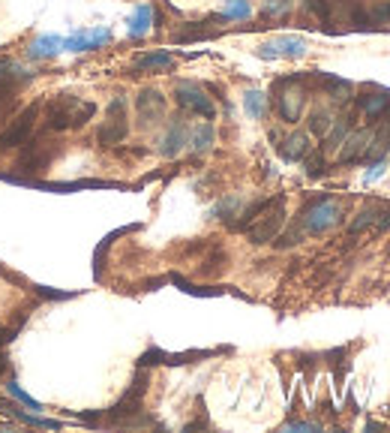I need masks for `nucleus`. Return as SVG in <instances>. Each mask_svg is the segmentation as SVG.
<instances>
[{
  "mask_svg": "<svg viewBox=\"0 0 390 433\" xmlns=\"http://www.w3.org/2000/svg\"><path fill=\"white\" fill-rule=\"evenodd\" d=\"M48 126L51 130H78V126H85L90 117L96 114V105L94 103H85V99L78 96H57L48 103Z\"/></svg>",
  "mask_w": 390,
  "mask_h": 433,
  "instance_id": "obj_1",
  "label": "nucleus"
},
{
  "mask_svg": "<svg viewBox=\"0 0 390 433\" xmlns=\"http://www.w3.org/2000/svg\"><path fill=\"white\" fill-rule=\"evenodd\" d=\"M283 226H285V198L279 196V198H270L265 211L247 226V235L252 244H267L276 238Z\"/></svg>",
  "mask_w": 390,
  "mask_h": 433,
  "instance_id": "obj_2",
  "label": "nucleus"
},
{
  "mask_svg": "<svg viewBox=\"0 0 390 433\" xmlns=\"http://www.w3.org/2000/svg\"><path fill=\"white\" fill-rule=\"evenodd\" d=\"M339 220H342V211H339V205L333 202V198H319V202L303 211V229L312 232V235H321V232L333 229Z\"/></svg>",
  "mask_w": 390,
  "mask_h": 433,
  "instance_id": "obj_3",
  "label": "nucleus"
},
{
  "mask_svg": "<svg viewBox=\"0 0 390 433\" xmlns=\"http://www.w3.org/2000/svg\"><path fill=\"white\" fill-rule=\"evenodd\" d=\"M276 94H279V114H283V121L294 124L297 117L303 112V87H301V76H288L283 81H276Z\"/></svg>",
  "mask_w": 390,
  "mask_h": 433,
  "instance_id": "obj_4",
  "label": "nucleus"
},
{
  "mask_svg": "<svg viewBox=\"0 0 390 433\" xmlns=\"http://www.w3.org/2000/svg\"><path fill=\"white\" fill-rule=\"evenodd\" d=\"M130 133V124H126V99L123 96H114L108 103V121L103 124L99 130V144H117L126 139Z\"/></svg>",
  "mask_w": 390,
  "mask_h": 433,
  "instance_id": "obj_5",
  "label": "nucleus"
},
{
  "mask_svg": "<svg viewBox=\"0 0 390 433\" xmlns=\"http://www.w3.org/2000/svg\"><path fill=\"white\" fill-rule=\"evenodd\" d=\"M36 114H39V108L36 105H27L21 114L15 117L12 124L6 126L3 133H0V151H9V148H21V144L30 139V133H33V121H36Z\"/></svg>",
  "mask_w": 390,
  "mask_h": 433,
  "instance_id": "obj_6",
  "label": "nucleus"
},
{
  "mask_svg": "<svg viewBox=\"0 0 390 433\" xmlns=\"http://www.w3.org/2000/svg\"><path fill=\"white\" fill-rule=\"evenodd\" d=\"M258 58L261 60H276V58H303L306 54V42L301 36H276L270 42L258 45Z\"/></svg>",
  "mask_w": 390,
  "mask_h": 433,
  "instance_id": "obj_7",
  "label": "nucleus"
},
{
  "mask_svg": "<svg viewBox=\"0 0 390 433\" xmlns=\"http://www.w3.org/2000/svg\"><path fill=\"white\" fill-rule=\"evenodd\" d=\"M175 96H177V103L184 105V108H189V112H195V114H202V117H211L216 114V108H213V103L204 96V90L198 87V85H193V81H180V85L175 87Z\"/></svg>",
  "mask_w": 390,
  "mask_h": 433,
  "instance_id": "obj_8",
  "label": "nucleus"
},
{
  "mask_svg": "<svg viewBox=\"0 0 390 433\" xmlns=\"http://www.w3.org/2000/svg\"><path fill=\"white\" fill-rule=\"evenodd\" d=\"M135 112H139L141 117V124L144 126H150V124H157L162 114H166V99H162L159 90H141L139 96H135Z\"/></svg>",
  "mask_w": 390,
  "mask_h": 433,
  "instance_id": "obj_9",
  "label": "nucleus"
},
{
  "mask_svg": "<svg viewBox=\"0 0 390 433\" xmlns=\"http://www.w3.org/2000/svg\"><path fill=\"white\" fill-rule=\"evenodd\" d=\"M112 42V31L108 27H96V31H78L72 33L69 40H63V49L67 51H90V49H99V45Z\"/></svg>",
  "mask_w": 390,
  "mask_h": 433,
  "instance_id": "obj_10",
  "label": "nucleus"
},
{
  "mask_svg": "<svg viewBox=\"0 0 390 433\" xmlns=\"http://www.w3.org/2000/svg\"><path fill=\"white\" fill-rule=\"evenodd\" d=\"M373 130H357V133H348L339 144V162H355V160H364V153L373 142Z\"/></svg>",
  "mask_w": 390,
  "mask_h": 433,
  "instance_id": "obj_11",
  "label": "nucleus"
},
{
  "mask_svg": "<svg viewBox=\"0 0 390 433\" xmlns=\"http://www.w3.org/2000/svg\"><path fill=\"white\" fill-rule=\"evenodd\" d=\"M186 142H189L186 124H184V121H171L168 133H166V139L159 142V153H162V157H177V153L184 151V144H186Z\"/></svg>",
  "mask_w": 390,
  "mask_h": 433,
  "instance_id": "obj_12",
  "label": "nucleus"
},
{
  "mask_svg": "<svg viewBox=\"0 0 390 433\" xmlns=\"http://www.w3.org/2000/svg\"><path fill=\"white\" fill-rule=\"evenodd\" d=\"M60 49H63V40H60V36H54V33H48V36L33 40L30 42V51H27V54L36 58V60H48V58H57Z\"/></svg>",
  "mask_w": 390,
  "mask_h": 433,
  "instance_id": "obj_13",
  "label": "nucleus"
},
{
  "mask_svg": "<svg viewBox=\"0 0 390 433\" xmlns=\"http://www.w3.org/2000/svg\"><path fill=\"white\" fill-rule=\"evenodd\" d=\"M310 135L306 133H294V135H288V139L283 142V148H279V153L288 160V162H294V160H303L306 153H310Z\"/></svg>",
  "mask_w": 390,
  "mask_h": 433,
  "instance_id": "obj_14",
  "label": "nucleus"
},
{
  "mask_svg": "<svg viewBox=\"0 0 390 433\" xmlns=\"http://www.w3.org/2000/svg\"><path fill=\"white\" fill-rule=\"evenodd\" d=\"M171 67H175V58L168 51H150L135 60V69L139 72H157V69H171Z\"/></svg>",
  "mask_w": 390,
  "mask_h": 433,
  "instance_id": "obj_15",
  "label": "nucleus"
},
{
  "mask_svg": "<svg viewBox=\"0 0 390 433\" xmlns=\"http://www.w3.org/2000/svg\"><path fill=\"white\" fill-rule=\"evenodd\" d=\"M150 22H153V9H150L148 3H139V6H135V12H132V18H130V36H132V40H141V36H148Z\"/></svg>",
  "mask_w": 390,
  "mask_h": 433,
  "instance_id": "obj_16",
  "label": "nucleus"
},
{
  "mask_svg": "<svg viewBox=\"0 0 390 433\" xmlns=\"http://www.w3.org/2000/svg\"><path fill=\"white\" fill-rule=\"evenodd\" d=\"M390 105V94L387 90H378V94H369V96H360L357 99V108L364 117H378Z\"/></svg>",
  "mask_w": 390,
  "mask_h": 433,
  "instance_id": "obj_17",
  "label": "nucleus"
},
{
  "mask_svg": "<svg viewBox=\"0 0 390 433\" xmlns=\"http://www.w3.org/2000/svg\"><path fill=\"white\" fill-rule=\"evenodd\" d=\"M348 130H351V117L348 114L337 117V124L328 126V133H324V151H337L342 144V139L348 135Z\"/></svg>",
  "mask_w": 390,
  "mask_h": 433,
  "instance_id": "obj_18",
  "label": "nucleus"
},
{
  "mask_svg": "<svg viewBox=\"0 0 390 433\" xmlns=\"http://www.w3.org/2000/svg\"><path fill=\"white\" fill-rule=\"evenodd\" d=\"M0 409H3L6 415H12V418L18 421H24V424H39V427H60L57 421H48V418H39V415H30V412H24L21 406H15V403H9L0 397Z\"/></svg>",
  "mask_w": 390,
  "mask_h": 433,
  "instance_id": "obj_19",
  "label": "nucleus"
},
{
  "mask_svg": "<svg viewBox=\"0 0 390 433\" xmlns=\"http://www.w3.org/2000/svg\"><path fill=\"white\" fill-rule=\"evenodd\" d=\"M213 139H216L213 124H202V126H195V130H193V139H189L186 144H193L195 153H204V151H211Z\"/></svg>",
  "mask_w": 390,
  "mask_h": 433,
  "instance_id": "obj_20",
  "label": "nucleus"
},
{
  "mask_svg": "<svg viewBox=\"0 0 390 433\" xmlns=\"http://www.w3.org/2000/svg\"><path fill=\"white\" fill-rule=\"evenodd\" d=\"M243 108H247V114L261 117V114L267 112V99H265V94H261V90H247V94H243Z\"/></svg>",
  "mask_w": 390,
  "mask_h": 433,
  "instance_id": "obj_21",
  "label": "nucleus"
},
{
  "mask_svg": "<svg viewBox=\"0 0 390 433\" xmlns=\"http://www.w3.org/2000/svg\"><path fill=\"white\" fill-rule=\"evenodd\" d=\"M9 69H12V72H6V67H0V105H3V99H9V94H12V90H15V78L27 81L24 76H18V72H21V69H18L15 63H12V67H9Z\"/></svg>",
  "mask_w": 390,
  "mask_h": 433,
  "instance_id": "obj_22",
  "label": "nucleus"
},
{
  "mask_svg": "<svg viewBox=\"0 0 390 433\" xmlns=\"http://www.w3.org/2000/svg\"><path fill=\"white\" fill-rule=\"evenodd\" d=\"M324 87L330 90V96L337 99V103H348L351 99V85L342 78H333V76H324Z\"/></svg>",
  "mask_w": 390,
  "mask_h": 433,
  "instance_id": "obj_23",
  "label": "nucleus"
},
{
  "mask_svg": "<svg viewBox=\"0 0 390 433\" xmlns=\"http://www.w3.org/2000/svg\"><path fill=\"white\" fill-rule=\"evenodd\" d=\"M378 220H382V211H373V207H369V211H360L355 220L348 223V232H364L366 226H378Z\"/></svg>",
  "mask_w": 390,
  "mask_h": 433,
  "instance_id": "obj_24",
  "label": "nucleus"
},
{
  "mask_svg": "<svg viewBox=\"0 0 390 433\" xmlns=\"http://www.w3.org/2000/svg\"><path fill=\"white\" fill-rule=\"evenodd\" d=\"M252 15V6H249V0H229L222 9V18L229 22V18H249Z\"/></svg>",
  "mask_w": 390,
  "mask_h": 433,
  "instance_id": "obj_25",
  "label": "nucleus"
},
{
  "mask_svg": "<svg viewBox=\"0 0 390 433\" xmlns=\"http://www.w3.org/2000/svg\"><path fill=\"white\" fill-rule=\"evenodd\" d=\"M211 36V31L202 24H193V27H184V31L175 33V42H193V40H207Z\"/></svg>",
  "mask_w": 390,
  "mask_h": 433,
  "instance_id": "obj_26",
  "label": "nucleus"
},
{
  "mask_svg": "<svg viewBox=\"0 0 390 433\" xmlns=\"http://www.w3.org/2000/svg\"><path fill=\"white\" fill-rule=\"evenodd\" d=\"M330 121H333L330 112H321V108H319V112H312L310 114V133L324 135V133H328V126H330Z\"/></svg>",
  "mask_w": 390,
  "mask_h": 433,
  "instance_id": "obj_27",
  "label": "nucleus"
},
{
  "mask_svg": "<svg viewBox=\"0 0 390 433\" xmlns=\"http://www.w3.org/2000/svg\"><path fill=\"white\" fill-rule=\"evenodd\" d=\"M6 391H9V394H12V397H15V400H21V403L27 406V409H36V412H39V409H42V403H36V400H33V397H30V394H27V391H24V388H21V385L9 382V385H6Z\"/></svg>",
  "mask_w": 390,
  "mask_h": 433,
  "instance_id": "obj_28",
  "label": "nucleus"
},
{
  "mask_svg": "<svg viewBox=\"0 0 390 433\" xmlns=\"http://www.w3.org/2000/svg\"><path fill=\"white\" fill-rule=\"evenodd\" d=\"M288 9H292V0H267L261 12H265L267 18H279V15H285Z\"/></svg>",
  "mask_w": 390,
  "mask_h": 433,
  "instance_id": "obj_29",
  "label": "nucleus"
},
{
  "mask_svg": "<svg viewBox=\"0 0 390 433\" xmlns=\"http://www.w3.org/2000/svg\"><path fill=\"white\" fill-rule=\"evenodd\" d=\"M324 169H328V166H324V157H321V153H306V171H310V175L312 178H319V175H324Z\"/></svg>",
  "mask_w": 390,
  "mask_h": 433,
  "instance_id": "obj_30",
  "label": "nucleus"
},
{
  "mask_svg": "<svg viewBox=\"0 0 390 433\" xmlns=\"http://www.w3.org/2000/svg\"><path fill=\"white\" fill-rule=\"evenodd\" d=\"M306 9H312V12L319 15L321 22H328V18H330V6H328V0H306Z\"/></svg>",
  "mask_w": 390,
  "mask_h": 433,
  "instance_id": "obj_31",
  "label": "nucleus"
},
{
  "mask_svg": "<svg viewBox=\"0 0 390 433\" xmlns=\"http://www.w3.org/2000/svg\"><path fill=\"white\" fill-rule=\"evenodd\" d=\"M238 207H240V202H238V198H225V202H222L220 207H216V214H234V211H238Z\"/></svg>",
  "mask_w": 390,
  "mask_h": 433,
  "instance_id": "obj_32",
  "label": "nucleus"
},
{
  "mask_svg": "<svg viewBox=\"0 0 390 433\" xmlns=\"http://www.w3.org/2000/svg\"><path fill=\"white\" fill-rule=\"evenodd\" d=\"M378 22H390V3H382V6H375V12H373Z\"/></svg>",
  "mask_w": 390,
  "mask_h": 433,
  "instance_id": "obj_33",
  "label": "nucleus"
},
{
  "mask_svg": "<svg viewBox=\"0 0 390 433\" xmlns=\"http://www.w3.org/2000/svg\"><path fill=\"white\" fill-rule=\"evenodd\" d=\"M285 430H319V424H306V421H297V424H288Z\"/></svg>",
  "mask_w": 390,
  "mask_h": 433,
  "instance_id": "obj_34",
  "label": "nucleus"
},
{
  "mask_svg": "<svg viewBox=\"0 0 390 433\" xmlns=\"http://www.w3.org/2000/svg\"><path fill=\"white\" fill-rule=\"evenodd\" d=\"M12 337H15V334H12V331H9V328H3V325H0V349H3V346H6V343H9V340H12Z\"/></svg>",
  "mask_w": 390,
  "mask_h": 433,
  "instance_id": "obj_35",
  "label": "nucleus"
},
{
  "mask_svg": "<svg viewBox=\"0 0 390 433\" xmlns=\"http://www.w3.org/2000/svg\"><path fill=\"white\" fill-rule=\"evenodd\" d=\"M6 370H9V361H6V355H3V352H0V376H3Z\"/></svg>",
  "mask_w": 390,
  "mask_h": 433,
  "instance_id": "obj_36",
  "label": "nucleus"
}]
</instances>
